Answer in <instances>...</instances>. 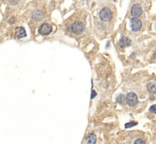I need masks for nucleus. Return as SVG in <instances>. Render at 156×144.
<instances>
[{"instance_id":"2","label":"nucleus","mask_w":156,"mask_h":144,"mask_svg":"<svg viewBox=\"0 0 156 144\" xmlns=\"http://www.w3.org/2000/svg\"><path fill=\"white\" fill-rule=\"evenodd\" d=\"M71 31L76 35H80L85 31V25L80 22H76L73 23L70 26Z\"/></svg>"},{"instance_id":"9","label":"nucleus","mask_w":156,"mask_h":144,"mask_svg":"<svg viewBox=\"0 0 156 144\" xmlns=\"http://www.w3.org/2000/svg\"><path fill=\"white\" fill-rule=\"evenodd\" d=\"M31 18H32V19H34V20L39 21L43 19L44 15L43 13H41V11L35 10L32 13V14H31Z\"/></svg>"},{"instance_id":"15","label":"nucleus","mask_w":156,"mask_h":144,"mask_svg":"<svg viewBox=\"0 0 156 144\" xmlns=\"http://www.w3.org/2000/svg\"><path fill=\"white\" fill-rule=\"evenodd\" d=\"M134 144H146V142L142 139H137V140L134 142Z\"/></svg>"},{"instance_id":"8","label":"nucleus","mask_w":156,"mask_h":144,"mask_svg":"<svg viewBox=\"0 0 156 144\" xmlns=\"http://www.w3.org/2000/svg\"><path fill=\"white\" fill-rule=\"evenodd\" d=\"M131 40L128 37H125V36H123L121 39L119 40V46H120V48H122L130 47V46L131 45Z\"/></svg>"},{"instance_id":"12","label":"nucleus","mask_w":156,"mask_h":144,"mask_svg":"<svg viewBox=\"0 0 156 144\" xmlns=\"http://www.w3.org/2000/svg\"><path fill=\"white\" fill-rule=\"evenodd\" d=\"M116 101H117V103H120V104H123L125 101V97L124 96L123 94L119 95V96H118V97H117Z\"/></svg>"},{"instance_id":"13","label":"nucleus","mask_w":156,"mask_h":144,"mask_svg":"<svg viewBox=\"0 0 156 144\" xmlns=\"http://www.w3.org/2000/svg\"><path fill=\"white\" fill-rule=\"evenodd\" d=\"M136 125H137V123H136V122L130 121V122H129V123H126V124H125V127L131 128V127H135V126H136Z\"/></svg>"},{"instance_id":"5","label":"nucleus","mask_w":156,"mask_h":144,"mask_svg":"<svg viewBox=\"0 0 156 144\" xmlns=\"http://www.w3.org/2000/svg\"><path fill=\"white\" fill-rule=\"evenodd\" d=\"M52 31V27L47 23H44L39 27L38 32L41 35H48Z\"/></svg>"},{"instance_id":"4","label":"nucleus","mask_w":156,"mask_h":144,"mask_svg":"<svg viewBox=\"0 0 156 144\" xmlns=\"http://www.w3.org/2000/svg\"><path fill=\"white\" fill-rule=\"evenodd\" d=\"M130 26L133 31H139L142 26V21L139 18H132L130 19Z\"/></svg>"},{"instance_id":"14","label":"nucleus","mask_w":156,"mask_h":144,"mask_svg":"<svg viewBox=\"0 0 156 144\" xmlns=\"http://www.w3.org/2000/svg\"><path fill=\"white\" fill-rule=\"evenodd\" d=\"M149 111L152 113H154V114H156V104L152 105L149 108Z\"/></svg>"},{"instance_id":"6","label":"nucleus","mask_w":156,"mask_h":144,"mask_svg":"<svg viewBox=\"0 0 156 144\" xmlns=\"http://www.w3.org/2000/svg\"><path fill=\"white\" fill-rule=\"evenodd\" d=\"M142 14V8L139 4L133 5L131 8V15L133 18H138L141 16Z\"/></svg>"},{"instance_id":"17","label":"nucleus","mask_w":156,"mask_h":144,"mask_svg":"<svg viewBox=\"0 0 156 144\" xmlns=\"http://www.w3.org/2000/svg\"><path fill=\"white\" fill-rule=\"evenodd\" d=\"M19 2V0H10V4L12 6H15Z\"/></svg>"},{"instance_id":"16","label":"nucleus","mask_w":156,"mask_h":144,"mask_svg":"<svg viewBox=\"0 0 156 144\" xmlns=\"http://www.w3.org/2000/svg\"><path fill=\"white\" fill-rule=\"evenodd\" d=\"M97 92L94 91V90H92V91H91V98L93 99L95 97H97Z\"/></svg>"},{"instance_id":"7","label":"nucleus","mask_w":156,"mask_h":144,"mask_svg":"<svg viewBox=\"0 0 156 144\" xmlns=\"http://www.w3.org/2000/svg\"><path fill=\"white\" fill-rule=\"evenodd\" d=\"M15 33L16 37L19 38H25L27 36L26 31L23 27H17L15 30Z\"/></svg>"},{"instance_id":"1","label":"nucleus","mask_w":156,"mask_h":144,"mask_svg":"<svg viewBox=\"0 0 156 144\" xmlns=\"http://www.w3.org/2000/svg\"><path fill=\"white\" fill-rule=\"evenodd\" d=\"M100 18L103 22H109L113 18L112 11L107 7L102 8L100 12Z\"/></svg>"},{"instance_id":"19","label":"nucleus","mask_w":156,"mask_h":144,"mask_svg":"<svg viewBox=\"0 0 156 144\" xmlns=\"http://www.w3.org/2000/svg\"><path fill=\"white\" fill-rule=\"evenodd\" d=\"M155 58H156V52H155Z\"/></svg>"},{"instance_id":"10","label":"nucleus","mask_w":156,"mask_h":144,"mask_svg":"<svg viewBox=\"0 0 156 144\" xmlns=\"http://www.w3.org/2000/svg\"><path fill=\"white\" fill-rule=\"evenodd\" d=\"M97 141V136L94 134H91L86 138L84 144H95Z\"/></svg>"},{"instance_id":"11","label":"nucleus","mask_w":156,"mask_h":144,"mask_svg":"<svg viewBox=\"0 0 156 144\" xmlns=\"http://www.w3.org/2000/svg\"><path fill=\"white\" fill-rule=\"evenodd\" d=\"M147 90L148 92L152 94H156V83L155 82H149L147 85Z\"/></svg>"},{"instance_id":"18","label":"nucleus","mask_w":156,"mask_h":144,"mask_svg":"<svg viewBox=\"0 0 156 144\" xmlns=\"http://www.w3.org/2000/svg\"><path fill=\"white\" fill-rule=\"evenodd\" d=\"M9 22H10V24H13V22H15V18L14 17H12V19H9V21H8Z\"/></svg>"},{"instance_id":"3","label":"nucleus","mask_w":156,"mask_h":144,"mask_svg":"<svg viewBox=\"0 0 156 144\" xmlns=\"http://www.w3.org/2000/svg\"><path fill=\"white\" fill-rule=\"evenodd\" d=\"M125 101L128 105H130L131 107H134L139 103V99H138V96L136 93L130 92L125 97Z\"/></svg>"}]
</instances>
